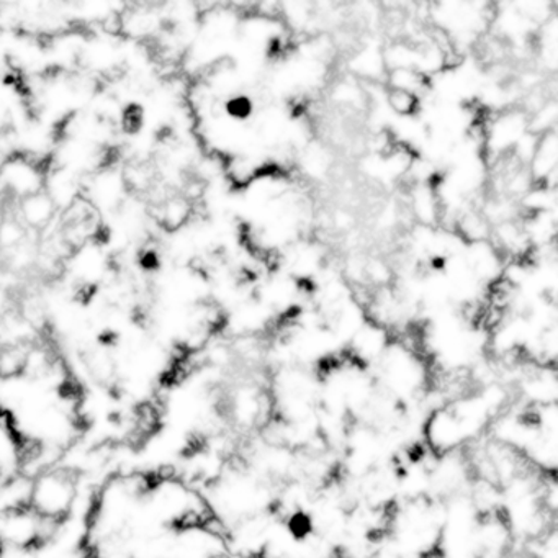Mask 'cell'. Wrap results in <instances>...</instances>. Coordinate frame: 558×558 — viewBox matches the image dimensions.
I'll return each mask as SVG.
<instances>
[{"label": "cell", "mask_w": 558, "mask_h": 558, "mask_svg": "<svg viewBox=\"0 0 558 558\" xmlns=\"http://www.w3.org/2000/svg\"><path fill=\"white\" fill-rule=\"evenodd\" d=\"M378 542L377 545H375L374 550H372L365 558H401V555L398 554L390 544L380 545Z\"/></svg>", "instance_id": "obj_29"}, {"label": "cell", "mask_w": 558, "mask_h": 558, "mask_svg": "<svg viewBox=\"0 0 558 558\" xmlns=\"http://www.w3.org/2000/svg\"><path fill=\"white\" fill-rule=\"evenodd\" d=\"M44 192L58 211L68 210L84 197V178L50 165L45 174Z\"/></svg>", "instance_id": "obj_16"}, {"label": "cell", "mask_w": 558, "mask_h": 558, "mask_svg": "<svg viewBox=\"0 0 558 558\" xmlns=\"http://www.w3.org/2000/svg\"><path fill=\"white\" fill-rule=\"evenodd\" d=\"M349 70L355 80L362 83H381L387 76V68L384 61V47L380 45L365 44L349 58Z\"/></svg>", "instance_id": "obj_20"}, {"label": "cell", "mask_w": 558, "mask_h": 558, "mask_svg": "<svg viewBox=\"0 0 558 558\" xmlns=\"http://www.w3.org/2000/svg\"><path fill=\"white\" fill-rule=\"evenodd\" d=\"M558 169V135L557 130L538 136L534 156L527 165V172L534 185L555 189Z\"/></svg>", "instance_id": "obj_17"}, {"label": "cell", "mask_w": 558, "mask_h": 558, "mask_svg": "<svg viewBox=\"0 0 558 558\" xmlns=\"http://www.w3.org/2000/svg\"><path fill=\"white\" fill-rule=\"evenodd\" d=\"M495 8L478 2H439L430 9L436 28L449 38L453 50L469 48L482 37L483 31L492 24Z\"/></svg>", "instance_id": "obj_7"}, {"label": "cell", "mask_w": 558, "mask_h": 558, "mask_svg": "<svg viewBox=\"0 0 558 558\" xmlns=\"http://www.w3.org/2000/svg\"><path fill=\"white\" fill-rule=\"evenodd\" d=\"M391 341L393 338H391L390 329L367 319L345 345V355L362 367H375Z\"/></svg>", "instance_id": "obj_15"}, {"label": "cell", "mask_w": 558, "mask_h": 558, "mask_svg": "<svg viewBox=\"0 0 558 558\" xmlns=\"http://www.w3.org/2000/svg\"><path fill=\"white\" fill-rule=\"evenodd\" d=\"M385 102L395 117L417 116L421 109V97L404 90L387 89Z\"/></svg>", "instance_id": "obj_27"}, {"label": "cell", "mask_w": 558, "mask_h": 558, "mask_svg": "<svg viewBox=\"0 0 558 558\" xmlns=\"http://www.w3.org/2000/svg\"><path fill=\"white\" fill-rule=\"evenodd\" d=\"M374 380L381 393L401 407L416 403L433 387V368L417 345L393 339L375 364Z\"/></svg>", "instance_id": "obj_2"}, {"label": "cell", "mask_w": 558, "mask_h": 558, "mask_svg": "<svg viewBox=\"0 0 558 558\" xmlns=\"http://www.w3.org/2000/svg\"><path fill=\"white\" fill-rule=\"evenodd\" d=\"M68 276L80 292L99 289L110 276V253L102 240L90 241L74 250L66 259Z\"/></svg>", "instance_id": "obj_9"}, {"label": "cell", "mask_w": 558, "mask_h": 558, "mask_svg": "<svg viewBox=\"0 0 558 558\" xmlns=\"http://www.w3.org/2000/svg\"><path fill=\"white\" fill-rule=\"evenodd\" d=\"M442 515V502L434 499L398 501L388 514L385 537L401 558L430 557L437 554Z\"/></svg>", "instance_id": "obj_1"}, {"label": "cell", "mask_w": 558, "mask_h": 558, "mask_svg": "<svg viewBox=\"0 0 558 558\" xmlns=\"http://www.w3.org/2000/svg\"><path fill=\"white\" fill-rule=\"evenodd\" d=\"M48 166L12 155L0 166V192L15 202L44 192Z\"/></svg>", "instance_id": "obj_13"}, {"label": "cell", "mask_w": 558, "mask_h": 558, "mask_svg": "<svg viewBox=\"0 0 558 558\" xmlns=\"http://www.w3.org/2000/svg\"><path fill=\"white\" fill-rule=\"evenodd\" d=\"M387 89L404 90V93L416 94L423 99L427 93V77L416 70H391L385 76Z\"/></svg>", "instance_id": "obj_24"}, {"label": "cell", "mask_w": 558, "mask_h": 558, "mask_svg": "<svg viewBox=\"0 0 558 558\" xmlns=\"http://www.w3.org/2000/svg\"><path fill=\"white\" fill-rule=\"evenodd\" d=\"M231 423L244 430L267 426L274 417L269 390L256 381H243L231 390L228 400Z\"/></svg>", "instance_id": "obj_8"}, {"label": "cell", "mask_w": 558, "mask_h": 558, "mask_svg": "<svg viewBox=\"0 0 558 558\" xmlns=\"http://www.w3.org/2000/svg\"><path fill=\"white\" fill-rule=\"evenodd\" d=\"M31 231L17 220L15 215H5L4 220L0 223V251L8 254L9 251L21 246L24 241L28 240Z\"/></svg>", "instance_id": "obj_26"}, {"label": "cell", "mask_w": 558, "mask_h": 558, "mask_svg": "<svg viewBox=\"0 0 558 558\" xmlns=\"http://www.w3.org/2000/svg\"><path fill=\"white\" fill-rule=\"evenodd\" d=\"M4 217H5L4 204H2V198H0V223H2V220H4Z\"/></svg>", "instance_id": "obj_30"}, {"label": "cell", "mask_w": 558, "mask_h": 558, "mask_svg": "<svg viewBox=\"0 0 558 558\" xmlns=\"http://www.w3.org/2000/svg\"><path fill=\"white\" fill-rule=\"evenodd\" d=\"M15 217L28 231H47L53 227L58 210L45 192L15 202Z\"/></svg>", "instance_id": "obj_18"}, {"label": "cell", "mask_w": 558, "mask_h": 558, "mask_svg": "<svg viewBox=\"0 0 558 558\" xmlns=\"http://www.w3.org/2000/svg\"><path fill=\"white\" fill-rule=\"evenodd\" d=\"M269 395L276 420H308L318 413L319 374L302 365L279 367L270 380Z\"/></svg>", "instance_id": "obj_4"}, {"label": "cell", "mask_w": 558, "mask_h": 558, "mask_svg": "<svg viewBox=\"0 0 558 558\" xmlns=\"http://www.w3.org/2000/svg\"><path fill=\"white\" fill-rule=\"evenodd\" d=\"M519 401L524 408H541L557 404L558 378L554 365L532 364L529 371L515 378Z\"/></svg>", "instance_id": "obj_14"}, {"label": "cell", "mask_w": 558, "mask_h": 558, "mask_svg": "<svg viewBox=\"0 0 558 558\" xmlns=\"http://www.w3.org/2000/svg\"><path fill=\"white\" fill-rule=\"evenodd\" d=\"M393 272H391L388 263H385L380 257H371L365 259V280L371 282L372 286L381 289V287H390Z\"/></svg>", "instance_id": "obj_28"}, {"label": "cell", "mask_w": 558, "mask_h": 558, "mask_svg": "<svg viewBox=\"0 0 558 558\" xmlns=\"http://www.w3.org/2000/svg\"><path fill=\"white\" fill-rule=\"evenodd\" d=\"M211 498L207 499L215 518L227 522L228 527L234 522L253 515L272 511L277 495L272 483L260 478L250 469L225 470L223 475L210 485Z\"/></svg>", "instance_id": "obj_3"}, {"label": "cell", "mask_w": 558, "mask_h": 558, "mask_svg": "<svg viewBox=\"0 0 558 558\" xmlns=\"http://www.w3.org/2000/svg\"><path fill=\"white\" fill-rule=\"evenodd\" d=\"M331 100L342 109L359 110L368 106L364 84L357 83L355 80L338 81L332 87Z\"/></svg>", "instance_id": "obj_23"}, {"label": "cell", "mask_w": 558, "mask_h": 558, "mask_svg": "<svg viewBox=\"0 0 558 558\" xmlns=\"http://www.w3.org/2000/svg\"><path fill=\"white\" fill-rule=\"evenodd\" d=\"M483 130V149L485 156L495 159L511 155L519 140L529 132L527 112L522 109H506L502 112L493 113V119Z\"/></svg>", "instance_id": "obj_11"}, {"label": "cell", "mask_w": 558, "mask_h": 558, "mask_svg": "<svg viewBox=\"0 0 558 558\" xmlns=\"http://www.w3.org/2000/svg\"><path fill=\"white\" fill-rule=\"evenodd\" d=\"M408 197H410L408 207H410L416 225L439 227L440 207L436 191H434V182H430V184H411Z\"/></svg>", "instance_id": "obj_21"}, {"label": "cell", "mask_w": 558, "mask_h": 558, "mask_svg": "<svg viewBox=\"0 0 558 558\" xmlns=\"http://www.w3.org/2000/svg\"><path fill=\"white\" fill-rule=\"evenodd\" d=\"M129 192L123 171L110 165L84 179V198L99 215L116 214L129 201Z\"/></svg>", "instance_id": "obj_12"}, {"label": "cell", "mask_w": 558, "mask_h": 558, "mask_svg": "<svg viewBox=\"0 0 558 558\" xmlns=\"http://www.w3.org/2000/svg\"><path fill=\"white\" fill-rule=\"evenodd\" d=\"M444 515L437 555L439 558H478L476 531L480 514L469 495L453 496L442 502Z\"/></svg>", "instance_id": "obj_5"}, {"label": "cell", "mask_w": 558, "mask_h": 558, "mask_svg": "<svg viewBox=\"0 0 558 558\" xmlns=\"http://www.w3.org/2000/svg\"><path fill=\"white\" fill-rule=\"evenodd\" d=\"M77 496L74 473L70 469L53 466L32 480L28 506L41 518L63 524L76 508Z\"/></svg>", "instance_id": "obj_6"}, {"label": "cell", "mask_w": 558, "mask_h": 558, "mask_svg": "<svg viewBox=\"0 0 558 558\" xmlns=\"http://www.w3.org/2000/svg\"><path fill=\"white\" fill-rule=\"evenodd\" d=\"M329 168H331V156L326 151L325 146L310 142L305 148L300 149V169L313 181L325 178Z\"/></svg>", "instance_id": "obj_22"}, {"label": "cell", "mask_w": 558, "mask_h": 558, "mask_svg": "<svg viewBox=\"0 0 558 558\" xmlns=\"http://www.w3.org/2000/svg\"><path fill=\"white\" fill-rule=\"evenodd\" d=\"M153 217H155L159 227L172 233V231L181 230L189 221L194 220V202L189 201L184 194L162 195L156 202Z\"/></svg>", "instance_id": "obj_19"}, {"label": "cell", "mask_w": 558, "mask_h": 558, "mask_svg": "<svg viewBox=\"0 0 558 558\" xmlns=\"http://www.w3.org/2000/svg\"><path fill=\"white\" fill-rule=\"evenodd\" d=\"M80 70L94 77L113 76L123 70V41L119 35L104 31L86 32L83 51H81Z\"/></svg>", "instance_id": "obj_10"}, {"label": "cell", "mask_w": 558, "mask_h": 558, "mask_svg": "<svg viewBox=\"0 0 558 558\" xmlns=\"http://www.w3.org/2000/svg\"><path fill=\"white\" fill-rule=\"evenodd\" d=\"M529 132L541 136L544 133L557 130L558 106L557 100L548 99L534 112L529 113Z\"/></svg>", "instance_id": "obj_25"}]
</instances>
